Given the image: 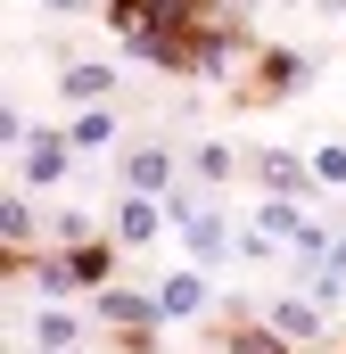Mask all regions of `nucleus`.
Masks as SVG:
<instances>
[{"mask_svg":"<svg viewBox=\"0 0 346 354\" xmlns=\"http://www.w3.org/2000/svg\"><path fill=\"white\" fill-rule=\"evenodd\" d=\"M107 140H116V124H107V107H91L83 124L66 132V149H107Z\"/></svg>","mask_w":346,"mask_h":354,"instance_id":"6e6552de","label":"nucleus"},{"mask_svg":"<svg viewBox=\"0 0 346 354\" xmlns=\"http://www.w3.org/2000/svg\"><path fill=\"white\" fill-rule=\"evenodd\" d=\"M198 174H206V181H223V174H231V149H215V140H206V149H198Z\"/></svg>","mask_w":346,"mask_h":354,"instance_id":"dca6fc26","label":"nucleus"},{"mask_svg":"<svg viewBox=\"0 0 346 354\" xmlns=\"http://www.w3.org/2000/svg\"><path fill=\"white\" fill-rule=\"evenodd\" d=\"M75 338H83V330H75L66 313H42V354H75Z\"/></svg>","mask_w":346,"mask_h":354,"instance_id":"9b49d317","label":"nucleus"},{"mask_svg":"<svg viewBox=\"0 0 346 354\" xmlns=\"http://www.w3.org/2000/svg\"><path fill=\"white\" fill-rule=\"evenodd\" d=\"M157 223H165V214H157V206H149V198H132V206H124V223H116V231H124V239H157Z\"/></svg>","mask_w":346,"mask_h":354,"instance_id":"1a4fd4ad","label":"nucleus"},{"mask_svg":"<svg viewBox=\"0 0 346 354\" xmlns=\"http://www.w3.org/2000/svg\"><path fill=\"white\" fill-rule=\"evenodd\" d=\"M66 264H75L83 288H99V280H107V248H83V256H66Z\"/></svg>","mask_w":346,"mask_h":354,"instance_id":"ddd939ff","label":"nucleus"},{"mask_svg":"<svg viewBox=\"0 0 346 354\" xmlns=\"http://www.w3.org/2000/svg\"><path fill=\"white\" fill-rule=\"evenodd\" d=\"M272 338H313V305H272Z\"/></svg>","mask_w":346,"mask_h":354,"instance_id":"9d476101","label":"nucleus"},{"mask_svg":"<svg viewBox=\"0 0 346 354\" xmlns=\"http://www.w3.org/2000/svg\"><path fill=\"white\" fill-rule=\"evenodd\" d=\"M50 8H75V0H50Z\"/></svg>","mask_w":346,"mask_h":354,"instance_id":"6ab92c4d","label":"nucleus"},{"mask_svg":"<svg viewBox=\"0 0 346 354\" xmlns=\"http://www.w3.org/2000/svg\"><path fill=\"white\" fill-rule=\"evenodd\" d=\"M330 272H346V239H338V248H330Z\"/></svg>","mask_w":346,"mask_h":354,"instance_id":"a211bd4d","label":"nucleus"},{"mask_svg":"<svg viewBox=\"0 0 346 354\" xmlns=\"http://www.w3.org/2000/svg\"><path fill=\"white\" fill-rule=\"evenodd\" d=\"M99 313H107L116 330H157V322H165V305H157V297H132V288H116V297H99Z\"/></svg>","mask_w":346,"mask_h":354,"instance_id":"f257e3e1","label":"nucleus"},{"mask_svg":"<svg viewBox=\"0 0 346 354\" xmlns=\"http://www.w3.org/2000/svg\"><path fill=\"white\" fill-rule=\"evenodd\" d=\"M58 174H66V140L33 132V149H25V181H58Z\"/></svg>","mask_w":346,"mask_h":354,"instance_id":"20e7f679","label":"nucleus"},{"mask_svg":"<svg viewBox=\"0 0 346 354\" xmlns=\"http://www.w3.org/2000/svg\"><path fill=\"white\" fill-rule=\"evenodd\" d=\"M157 305H165L173 322H181V313H198V305H206V280H198V272H173L165 288H157Z\"/></svg>","mask_w":346,"mask_h":354,"instance_id":"39448f33","label":"nucleus"},{"mask_svg":"<svg viewBox=\"0 0 346 354\" xmlns=\"http://www.w3.org/2000/svg\"><path fill=\"white\" fill-rule=\"evenodd\" d=\"M264 174H272V189H305V165H297V157H280V149L264 157Z\"/></svg>","mask_w":346,"mask_h":354,"instance_id":"f8f14e48","label":"nucleus"},{"mask_svg":"<svg viewBox=\"0 0 346 354\" xmlns=\"http://www.w3.org/2000/svg\"><path fill=\"white\" fill-rule=\"evenodd\" d=\"M0 231H8V248H17V239L33 231V206H25V198H8V206H0Z\"/></svg>","mask_w":346,"mask_h":354,"instance_id":"4468645a","label":"nucleus"},{"mask_svg":"<svg viewBox=\"0 0 346 354\" xmlns=\"http://www.w3.org/2000/svg\"><path fill=\"white\" fill-rule=\"evenodd\" d=\"M231 346H239V354H289V346H272V330H239Z\"/></svg>","mask_w":346,"mask_h":354,"instance_id":"f3484780","label":"nucleus"},{"mask_svg":"<svg viewBox=\"0 0 346 354\" xmlns=\"http://www.w3.org/2000/svg\"><path fill=\"white\" fill-rule=\"evenodd\" d=\"M264 83L272 91H305V58H297V50H272V58H264Z\"/></svg>","mask_w":346,"mask_h":354,"instance_id":"0eeeda50","label":"nucleus"},{"mask_svg":"<svg viewBox=\"0 0 346 354\" xmlns=\"http://www.w3.org/2000/svg\"><path fill=\"white\" fill-rule=\"evenodd\" d=\"M181 231H190V248H198V256H223V248H231L223 214H206V206H181Z\"/></svg>","mask_w":346,"mask_h":354,"instance_id":"7ed1b4c3","label":"nucleus"},{"mask_svg":"<svg viewBox=\"0 0 346 354\" xmlns=\"http://www.w3.org/2000/svg\"><path fill=\"white\" fill-rule=\"evenodd\" d=\"M107 83H116L107 66H66V75H58V91H66V99H107Z\"/></svg>","mask_w":346,"mask_h":354,"instance_id":"423d86ee","label":"nucleus"},{"mask_svg":"<svg viewBox=\"0 0 346 354\" xmlns=\"http://www.w3.org/2000/svg\"><path fill=\"white\" fill-rule=\"evenodd\" d=\"M42 288H50V297H66V288H83V280H75V264L58 256V264H42Z\"/></svg>","mask_w":346,"mask_h":354,"instance_id":"2eb2a0df","label":"nucleus"},{"mask_svg":"<svg viewBox=\"0 0 346 354\" xmlns=\"http://www.w3.org/2000/svg\"><path fill=\"white\" fill-rule=\"evenodd\" d=\"M124 181L149 198V189H165V181H173V157H165V149H132V157H124Z\"/></svg>","mask_w":346,"mask_h":354,"instance_id":"f03ea898","label":"nucleus"}]
</instances>
